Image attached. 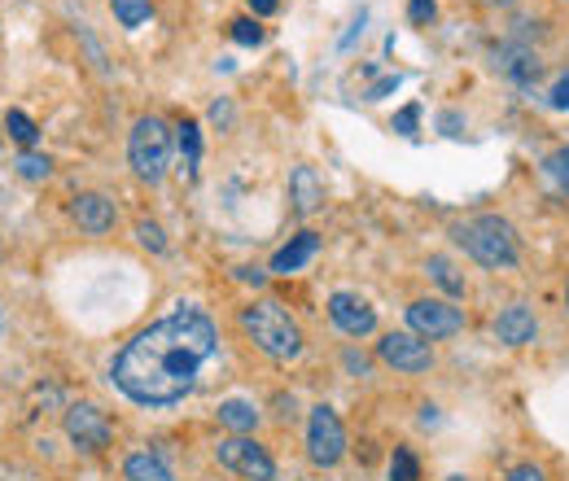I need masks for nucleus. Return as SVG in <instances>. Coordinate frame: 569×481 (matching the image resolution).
Listing matches in <instances>:
<instances>
[{"label":"nucleus","mask_w":569,"mask_h":481,"mask_svg":"<svg viewBox=\"0 0 569 481\" xmlns=\"http://www.w3.org/2000/svg\"><path fill=\"white\" fill-rule=\"evenodd\" d=\"M219 359V329L207 311L176 307L149 324L110 363V381L141 408H171L198 390L202 372Z\"/></svg>","instance_id":"f257e3e1"},{"label":"nucleus","mask_w":569,"mask_h":481,"mask_svg":"<svg viewBox=\"0 0 569 481\" xmlns=\"http://www.w3.org/2000/svg\"><path fill=\"white\" fill-rule=\"evenodd\" d=\"M241 329L250 333V342L259 345L268 359L289 363L302 354V329L293 324V315L284 311L281 302H254L241 311Z\"/></svg>","instance_id":"f03ea898"},{"label":"nucleus","mask_w":569,"mask_h":481,"mask_svg":"<svg viewBox=\"0 0 569 481\" xmlns=\"http://www.w3.org/2000/svg\"><path fill=\"white\" fill-rule=\"evenodd\" d=\"M456 241L482 263V268H512L517 263V232L499 214H478L456 228Z\"/></svg>","instance_id":"7ed1b4c3"},{"label":"nucleus","mask_w":569,"mask_h":481,"mask_svg":"<svg viewBox=\"0 0 569 481\" xmlns=\"http://www.w3.org/2000/svg\"><path fill=\"white\" fill-rule=\"evenodd\" d=\"M128 158L137 167L144 184H158L171 167V128L158 119V114H144L132 128V140H128Z\"/></svg>","instance_id":"20e7f679"},{"label":"nucleus","mask_w":569,"mask_h":481,"mask_svg":"<svg viewBox=\"0 0 569 481\" xmlns=\"http://www.w3.org/2000/svg\"><path fill=\"white\" fill-rule=\"evenodd\" d=\"M214 455H219V464L228 469V473H237V478L246 481H277V464H272V455L259 447V442H250V438H223L219 447H214Z\"/></svg>","instance_id":"39448f33"},{"label":"nucleus","mask_w":569,"mask_h":481,"mask_svg":"<svg viewBox=\"0 0 569 481\" xmlns=\"http://www.w3.org/2000/svg\"><path fill=\"white\" fill-rule=\"evenodd\" d=\"M307 455L316 460V464H338L342 455H347V429H342V420L333 408H311V420H307Z\"/></svg>","instance_id":"423d86ee"},{"label":"nucleus","mask_w":569,"mask_h":481,"mask_svg":"<svg viewBox=\"0 0 569 481\" xmlns=\"http://www.w3.org/2000/svg\"><path fill=\"white\" fill-rule=\"evenodd\" d=\"M408 329L426 342H438V338H456L465 329V311L451 307V302H438V298H421L408 307Z\"/></svg>","instance_id":"0eeeda50"},{"label":"nucleus","mask_w":569,"mask_h":481,"mask_svg":"<svg viewBox=\"0 0 569 481\" xmlns=\"http://www.w3.org/2000/svg\"><path fill=\"white\" fill-rule=\"evenodd\" d=\"M377 354H381V363H390L399 372H429L433 368V350L417 333H386L377 342Z\"/></svg>","instance_id":"6e6552de"},{"label":"nucleus","mask_w":569,"mask_h":481,"mask_svg":"<svg viewBox=\"0 0 569 481\" xmlns=\"http://www.w3.org/2000/svg\"><path fill=\"white\" fill-rule=\"evenodd\" d=\"M67 433H71V442H79L83 451H101V447H110V420L106 412H97L92 403H79V408H67Z\"/></svg>","instance_id":"1a4fd4ad"},{"label":"nucleus","mask_w":569,"mask_h":481,"mask_svg":"<svg viewBox=\"0 0 569 481\" xmlns=\"http://www.w3.org/2000/svg\"><path fill=\"white\" fill-rule=\"evenodd\" d=\"M329 315H333V324H338L347 338H368V333L377 329V311H372L359 293H333V298H329Z\"/></svg>","instance_id":"9d476101"},{"label":"nucleus","mask_w":569,"mask_h":481,"mask_svg":"<svg viewBox=\"0 0 569 481\" xmlns=\"http://www.w3.org/2000/svg\"><path fill=\"white\" fill-rule=\"evenodd\" d=\"M71 214L79 219V228H83V232H92V237H101V232H110V228H114V202H110V198H101V193H79Z\"/></svg>","instance_id":"9b49d317"},{"label":"nucleus","mask_w":569,"mask_h":481,"mask_svg":"<svg viewBox=\"0 0 569 481\" xmlns=\"http://www.w3.org/2000/svg\"><path fill=\"white\" fill-rule=\"evenodd\" d=\"M535 333H539V324H535V311L530 307H508V311L496 315V338L503 345L535 342Z\"/></svg>","instance_id":"f8f14e48"},{"label":"nucleus","mask_w":569,"mask_h":481,"mask_svg":"<svg viewBox=\"0 0 569 481\" xmlns=\"http://www.w3.org/2000/svg\"><path fill=\"white\" fill-rule=\"evenodd\" d=\"M289 202H293L298 214L320 210V202H325V180L311 167H293V176H289Z\"/></svg>","instance_id":"ddd939ff"},{"label":"nucleus","mask_w":569,"mask_h":481,"mask_svg":"<svg viewBox=\"0 0 569 481\" xmlns=\"http://www.w3.org/2000/svg\"><path fill=\"white\" fill-rule=\"evenodd\" d=\"M316 254H320V237H316V232H298L289 245H281V250H277V259H272V272H277V275L298 272V268H307Z\"/></svg>","instance_id":"4468645a"},{"label":"nucleus","mask_w":569,"mask_h":481,"mask_svg":"<svg viewBox=\"0 0 569 481\" xmlns=\"http://www.w3.org/2000/svg\"><path fill=\"white\" fill-rule=\"evenodd\" d=\"M123 478L128 481H176V473H171L158 455H132V460L123 464Z\"/></svg>","instance_id":"2eb2a0df"},{"label":"nucleus","mask_w":569,"mask_h":481,"mask_svg":"<svg viewBox=\"0 0 569 481\" xmlns=\"http://www.w3.org/2000/svg\"><path fill=\"white\" fill-rule=\"evenodd\" d=\"M219 420H223L228 429H237V433H250V429L259 424V412H254V403H246V399H228V403H219Z\"/></svg>","instance_id":"dca6fc26"},{"label":"nucleus","mask_w":569,"mask_h":481,"mask_svg":"<svg viewBox=\"0 0 569 481\" xmlns=\"http://www.w3.org/2000/svg\"><path fill=\"white\" fill-rule=\"evenodd\" d=\"M180 153H184V171L198 176V162H202V132H198L193 119L180 123Z\"/></svg>","instance_id":"f3484780"},{"label":"nucleus","mask_w":569,"mask_h":481,"mask_svg":"<svg viewBox=\"0 0 569 481\" xmlns=\"http://www.w3.org/2000/svg\"><path fill=\"white\" fill-rule=\"evenodd\" d=\"M110 9H114V18L128 31H137L141 22H149V0H110Z\"/></svg>","instance_id":"a211bd4d"},{"label":"nucleus","mask_w":569,"mask_h":481,"mask_svg":"<svg viewBox=\"0 0 569 481\" xmlns=\"http://www.w3.org/2000/svg\"><path fill=\"white\" fill-rule=\"evenodd\" d=\"M4 132L18 140V144H36V140H40V128H36V123H31L22 110H9V119H4Z\"/></svg>","instance_id":"6ab92c4d"},{"label":"nucleus","mask_w":569,"mask_h":481,"mask_svg":"<svg viewBox=\"0 0 569 481\" xmlns=\"http://www.w3.org/2000/svg\"><path fill=\"white\" fill-rule=\"evenodd\" d=\"M390 481H421V464H417V455H412L408 447L395 451V460H390Z\"/></svg>","instance_id":"aec40b11"},{"label":"nucleus","mask_w":569,"mask_h":481,"mask_svg":"<svg viewBox=\"0 0 569 481\" xmlns=\"http://www.w3.org/2000/svg\"><path fill=\"white\" fill-rule=\"evenodd\" d=\"M18 176H27V180H49V171H53V162L49 158H40V153H18Z\"/></svg>","instance_id":"412c9836"},{"label":"nucleus","mask_w":569,"mask_h":481,"mask_svg":"<svg viewBox=\"0 0 569 481\" xmlns=\"http://www.w3.org/2000/svg\"><path fill=\"white\" fill-rule=\"evenodd\" d=\"M429 272H433V280H438V284H442L447 293H456V298L465 293V280L456 275V268H451L447 259H429Z\"/></svg>","instance_id":"4be33fe9"},{"label":"nucleus","mask_w":569,"mask_h":481,"mask_svg":"<svg viewBox=\"0 0 569 481\" xmlns=\"http://www.w3.org/2000/svg\"><path fill=\"white\" fill-rule=\"evenodd\" d=\"M543 171L552 176V184H557V189H566V193H569V149H557V153H548Z\"/></svg>","instance_id":"5701e85b"},{"label":"nucleus","mask_w":569,"mask_h":481,"mask_svg":"<svg viewBox=\"0 0 569 481\" xmlns=\"http://www.w3.org/2000/svg\"><path fill=\"white\" fill-rule=\"evenodd\" d=\"M232 40L246 44V49H250V44H263V27H259L254 18H237V22H232Z\"/></svg>","instance_id":"b1692460"},{"label":"nucleus","mask_w":569,"mask_h":481,"mask_svg":"<svg viewBox=\"0 0 569 481\" xmlns=\"http://www.w3.org/2000/svg\"><path fill=\"white\" fill-rule=\"evenodd\" d=\"M137 237H141L144 250H153V254H162V250H167V237H162V228H158V223H149V219H141V223H137Z\"/></svg>","instance_id":"393cba45"},{"label":"nucleus","mask_w":569,"mask_h":481,"mask_svg":"<svg viewBox=\"0 0 569 481\" xmlns=\"http://www.w3.org/2000/svg\"><path fill=\"white\" fill-rule=\"evenodd\" d=\"M417 123H421V106H403V110L395 114V132H399V137H417Z\"/></svg>","instance_id":"a878e982"},{"label":"nucleus","mask_w":569,"mask_h":481,"mask_svg":"<svg viewBox=\"0 0 569 481\" xmlns=\"http://www.w3.org/2000/svg\"><path fill=\"white\" fill-rule=\"evenodd\" d=\"M433 9H438L433 0H408V18H412L417 27H426L429 18H433Z\"/></svg>","instance_id":"bb28decb"},{"label":"nucleus","mask_w":569,"mask_h":481,"mask_svg":"<svg viewBox=\"0 0 569 481\" xmlns=\"http://www.w3.org/2000/svg\"><path fill=\"white\" fill-rule=\"evenodd\" d=\"M548 101H552L557 110H569V74H566V79H557V83H552V97H548Z\"/></svg>","instance_id":"cd10ccee"},{"label":"nucleus","mask_w":569,"mask_h":481,"mask_svg":"<svg viewBox=\"0 0 569 481\" xmlns=\"http://www.w3.org/2000/svg\"><path fill=\"white\" fill-rule=\"evenodd\" d=\"M395 88H399V74H390V79L372 83V88H368V101H381V97H386V92H395Z\"/></svg>","instance_id":"c85d7f7f"},{"label":"nucleus","mask_w":569,"mask_h":481,"mask_svg":"<svg viewBox=\"0 0 569 481\" xmlns=\"http://www.w3.org/2000/svg\"><path fill=\"white\" fill-rule=\"evenodd\" d=\"M508 481H543V473H539L535 464H521V469H512V473H508Z\"/></svg>","instance_id":"c756f323"},{"label":"nucleus","mask_w":569,"mask_h":481,"mask_svg":"<svg viewBox=\"0 0 569 481\" xmlns=\"http://www.w3.org/2000/svg\"><path fill=\"white\" fill-rule=\"evenodd\" d=\"M250 9H254L259 18H272V13L281 9V0H250Z\"/></svg>","instance_id":"7c9ffc66"},{"label":"nucleus","mask_w":569,"mask_h":481,"mask_svg":"<svg viewBox=\"0 0 569 481\" xmlns=\"http://www.w3.org/2000/svg\"><path fill=\"white\" fill-rule=\"evenodd\" d=\"M237 275H241V280H250V284H263V280H268V275L259 272V268H241Z\"/></svg>","instance_id":"2f4dec72"},{"label":"nucleus","mask_w":569,"mask_h":481,"mask_svg":"<svg viewBox=\"0 0 569 481\" xmlns=\"http://www.w3.org/2000/svg\"><path fill=\"white\" fill-rule=\"evenodd\" d=\"M211 119H214V123H228V119H232V110H228V106H214Z\"/></svg>","instance_id":"473e14b6"},{"label":"nucleus","mask_w":569,"mask_h":481,"mask_svg":"<svg viewBox=\"0 0 569 481\" xmlns=\"http://www.w3.org/2000/svg\"><path fill=\"white\" fill-rule=\"evenodd\" d=\"M442 128L456 137V128H460V114H442Z\"/></svg>","instance_id":"72a5a7b5"},{"label":"nucleus","mask_w":569,"mask_h":481,"mask_svg":"<svg viewBox=\"0 0 569 481\" xmlns=\"http://www.w3.org/2000/svg\"><path fill=\"white\" fill-rule=\"evenodd\" d=\"M482 4H517V0H482Z\"/></svg>","instance_id":"f704fd0d"},{"label":"nucleus","mask_w":569,"mask_h":481,"mask_svg":"<svg viewBox=\"0 0 569 481\" xmlns=\"http://www.w3.org/2000/svg\"><path fill=\"white\" fill-rule=\"evenodd\" d=\"M447 481H465V478H447Z\"/></svg>","instance_id":"c9c22d12"},{"label":"nucleus","mask_w":569,"mask_h":481,"mask_svg":"<svg viewBox=\"0 0 569 481\" xmlns=\"http://www.w3.org/2000/svg\"><path fill=\"white\" fill-rule=\"evenodd\" d=\"M566 302H569V293H566Z\"/></svg>","instance_id":"e433bc0d"}]
</instances>
